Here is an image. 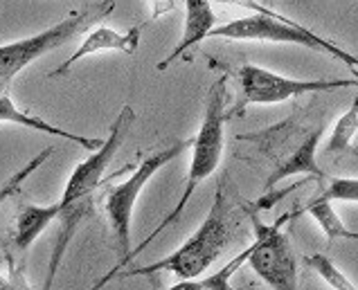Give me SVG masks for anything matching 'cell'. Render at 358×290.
<instances>
[{
	"label": "cell",
	"mask_w": 358,
	"mask_h": 290,
	"mask_svg": "<svg viewBox=\"0 0 358 290\" xmlns=\"http://www.w3.org/2000/svg\"><path fill=\"white\" fill-rule=\"evenodd\" d=\"M113 9H115L113 0H101V3L84 9V12H73L64 20H59L52 27H48L34 36L0 45V84H9L20 70H25L29 64H34L36 59L48 55V52L66 45L75 36L84 34L90 25L106 18Z\"/></svg>",
	"instance_id": "cell-4"
},
{
	"label": "cell",
	"mask_w": 358,
	"mask_h": 290,
	"mask_svg": "<svg viewBox=\"0 0 358 290\" xmlns=\"http://www.w3.org/2000/svg\"><path fill=\"white\" fill-rule=\"evenodd\" d=\"M214 12H212V0H185V27H182V36L178 45L173 48L169 55L156 66L158 70H167L173 61H178L182 55H187L192 48H196L201 41L210 38V32L214 25Z\"/></svg>",
	"instance_id": "cell-10"
},
{
	"label": "cell",
	"mask_w": 358,
	"mask_h": 290,
	"mask_svg": "<svg viewBox=\"0 0 358 290\" xmlns=\"http://www.w3.org/2000/svg\"><path fill=\"white\" fill-rule=\"evenodd\" d=\"M136 122V110H133L129 103L117 113V117L110 124L108 138L104 144L88 155L84 162H79L75 171L70 173V178L66 182L64 196H61V205H70L77 201H86V198H95V191L99 189L101 180H104V173L108 169V164L113 162L115 153L120 147L124 144L129 131Z\"/></svg>",
	"instance_id": "cell-7"
},
{
	"label": "cell",
	"mask_w": 358,
	"mask_h": 290,
	"mask_svg": "<svg viewBox=\"0 0 358 290\" xmlns=\"http://www.w3.org/2000/svg\"><path fill=\"white\" fill-rule=\"evenodd\" d=\"M248 256H250V245L245 247L239 256H234L232 261H228L221 270L212 273L208 277H199V279H182V282H178L176 286H171L167 290H234L230 279L243 263H248Z\"/></svg>",
	"instance_id": "cell-15"
},
{
	"label": "cell",
	"mask_w": 358,
	"mask_h": 290,
	"mask_svg": "<svg viewBox=\"0 0 358 290\" xmlns=\"http://www.w3.org/2000/svg\"><path fill=\"white\" fill-rule=\"evenodd\" d=\"M302 212L309 214L311 219L322 227V232H324V236L329 241H334V239H352V241H358V232L350 230V227H347L338 219V214H336L331 201H324V198H320V196H318V198H313L298 214H302Z\"/></svg>",
	"instance_id": "cell-14"
},
{
	"label": "cell",
	"mask_w": 358,
	"mask_h": 290,
	"mask_svg": "<svg viewBox=\"0 0 358 290\" xmlns=\"http://www.w3.org/2000/svg\"><path fill=\"white\" fill-rule=\"evenodd\" d=\"M226 84H228V77H219L208 90V99H206V115H203L201 122V129L196 136L192 138V162H189V169H187V178H185V187H182V194L176 203V207L160 221V225L153 230L145 241L140 245L133 247V252L129 256V263L136 259L145 247L158 239L160 232H165L169 225H173L180 214L185 212L187 203L192 201V196L196 194V189L201 187L203 180H208L210 175L217 171L219 162H221V155H223V142H226Z\"/></svg>",
	"instance_id": "cell-2"
},
{
	"label": "cell",
	"mask_w": 358,
	"mask_h": 290,
	"mask_svg": "<svg viewBox=\"0 0 358 290\" xmlns=\"http://www.w3.org/2000/svg\"><path fill=\"white\" fill-rule=\"evenodd\" d=\"M322 136H324L322 126L313 129L309 136L298 144V147L286 155L284 160H280L278 164H275L273 173L268 175V180H266V191H271L273 187H278L280 182L291 178V175H298V173H306V175L318 178V180H324V171L318 167V162H315V153H318Z\"/></svg>",
	"instance_id": "cell-9"
},
{
	"label": "cell",
	"mask_w": 358,
	"mask_h": 290,
	"mask_svg": "<svg viewBox=\"0 0 358 290\" xmlns=\"http://www.w3.org/2000/svg\"><path fill=\"white\" fill-rule=\"evenodd\" d=\"M304 263L311 268V270L318 275L322 282L334 288V290H358L350 279L345 277V273L338 270V266L327 254H306L304 256Z\"/></svg>",
	"instance_id": "cell-16"
},
{
	"label": "cell",
	"mask_w": 358,
	"mask_h": 290,
	"mask_svg": "<svg viewBox=\"0 0 358 290\" xmlns=\"http://www.w3.org/2000/svg\"><path fill=\"white\" fill-rule=\"evenodd\" d=\"M187 147H192V140H180V142H173L169 147L160 149L156 153L147 155L142 160L136 171H133L124 182L115 184L110 187L104 196V214L108 219L110 225V232H113V239H115V250H117V263L110 268V270L95 282L93 290H101L106 284L115 282V277L122 273V268L129 263V256L133 252V245H131V225H133V210H136V203L140 198L142 189L147 187V182L156 175L162 167L178 158V155L185 151Z\"/></svg>",
	"instance_id": "cell-3"
},
{
	"label": "cell",
	"mask_w": 358,
	"mask_h": 290,
	"mask_svg": "<svg viewBox=\"0 0 358 290\" xmlns=\"http://www.w3.org/2000/svg\"><path fill=\"white\" fill-rule=\"evenodd\" d=\"M61 205H32L23 203L16 210V221H14V232H12V243L18 252H27L34 245V241L43 234L50 223L59 221Z\"/></svg>",
	"instance_id": "cell-11"
},
{
	"label": "cell",
	"mask_w": 358,
	"mask_h": 290,
	"mask_svg": "<svg viewBox=\"0 0 358 290\" xmlns=\"http://www.w3.org/2000/svg\"><path fill=\"white\" fill-rule=\"evenodd\" d=\"M289 216L291 214H284L273 225H266L257 214L250 212L255 241L250 243L248 266L264 284L271 286V290H300L298 259L291 247L289 234L282 230Z\"/></svg>",
	"instance_id": "cell-5"
},
{
	"label": "cell",
	"mask_w": 358,
	"mask_h": 290,
	"mask_svg": "<svg viewBox=\"0 0 358 290\" xmlns=\"http://www.w3.org/2000/svg\"><path fill=\"white\" fill-rule=\"evenodd\" d=\"M0 122H7V124H18V126H25V129H32L36 133H45V136H52V138H61V140H68V142H75L79 147H84L88 151H97L104 140H97V138H86V136H77V133H70L66 129H59L48 124L45 119H41L38 115H32L27 110H20L14 99L7 95V92H0Z\"/></svg>",
	"instance_id": "cell-12"
},
{
	"label": "cell",
	"mask_w": 358,
	"mask_h": 290,
	"mask_svg": "<svg viewBox=\"0 0 358 290\" xmlns=\"http://www.w3.org/2000/svg\"><path fill=\"white\" fill-rule=\"evenodd\" d=\"M0 290H32L23 275V268H16L12 259H9V275L0 273Z\"/></svg>",
	"instance_id": "cell-19"
},
{
	"label": "cell",
	"mask_w": 358,
	"mask_h": 290,
	"mask_svg": "<svg viewBox=\"0 0 358 290\" xmlns=\"http://www.w3.org/2000/svg\"><path fill=\"white\" fill-rule=\"evenodd\" d=\"M52 153H55V147L43 149L41 153H36L34 158L25 164V167H20L16 173L9 175V178H7L3 184H0V205H3L5 201H9V198H14V196L20 191V187H23V182H27L29 175H32L34 171H38V169H41V164H45L48 158H50Z\"/></svg>",
	"instance_id": "cell-17"
},
{
	"label": "cell",
	"mask_w": 358,
	"mask_h": 290,
	"mask_svg": "<svg viewBox=\"0 0 358 290\" xmlns=\"http://www.w3.org/2000/svg\"><path fill=\"white\" fill-rule=\"evenodd\" d=\"M350 72L354 75V79H356V84H358V68H350Z\"/></svg>",
	"instance_id": "cell-22"
},
{
	"label": "cell",
	"mask_w": 358,
	"mask_h": 290,
	"mask_svg": "<svg viewBox=\"0 0 358 290\" xmlns=\"http://www.w3.org/2000/svg\"><path fill=\"white\" fill-rule=\"evenodd\" d=\"M142 27L145 25H136V27H131L129 32H115V29H110V27H95L93 32H88L84 36V41L79 43L73 57H68L59 68L50 72V79L68 75V70L73 68L77 61L95 55V52L117 50V52H124V55H136L140 38H142Z\"/></svg>",
	"instance_id": "cell-8"
},
{
	"label": "cell",
	"mask_w": 358,
	"mask_h": 290,
	"mask_svg": "<svg viewBox=\"0 0 358 290\" xmlns=\"http://www.w3.org/2000/svg\"><path fill=\"white\" fill-rule=\"evenodd\" d=\"M151 3V20H158L169 12H176V0H149Z\"/></svg>",
	"instance_id": "cell-21"
},
{
	"label": "cell",
	"mask_w": 358,
	"mask_h": 290,
	"mask_svg": "<svg viewBox=\"0 0 358 290\" xmlns=\"http://www.w3.org/2000/svg\"><path fill=\"white\" fill-rule=\"evenodd\" d=\"M234 236V216L232 205L226 196L223 184L217 187L214 201L208 216L196 227L189 239L182 243L178 250L171 254L158 259L149 266L131 268L127 273H120L115 279H129V277H153L158 273L176 275L180 282L182 279H199L208 273V268L223 254V250L230 245Z\"/></svg>",
	"instance_id": "cell-1"
},
{
	"label": "cell",
	"mask_w": 358,
	"mask_h": 290,
	"mask_svg": "<svg viewBox=\"0 0 358 290\" xmlns=\"http://www.w3.org/2000/svg\"><path fill=\"white\" fill-rule=\"evenodd\" d=\"M320 198L358 203V178H329V184L320 194Z\"/></svg>",
	"instance_id": "cell-18"
},
{
	"label": "cell",
	"mask_w": 358,
	"mask_h": 290,
	"mask_svg": "<svg viewBox=\"0 0 358 290\" xmlns=\"http://www.w3.org/2000/svg\"><path fill=\"white\" fill-rule=\"evenodd\" d=\"M239 79V101L234 113H241L245 106H268L282 103L311 92H331L343 88H358L356 79H289L278 72H271L259 66H241L237 70Z\"/></svg>",
	"instance_id": "cell-6"
},
{
	"label": "cell",
	"mask_w": 358,
	"mask_h": 290,
	"mask_svg": "<svg viewBox=\"0 0 358 290\" xmlns=\"http://www.w3.org/2000/svg\"><path fill=\"white\" fill-rule=\"evenodd\" d=\"M358 133V97H354L352 106L347 108L338 122L334 124V131L324 144V155H343V153H358L354 149V138Z\"/></svg>",
	"instance_id": "cell-13"
},
{
	"label": "cell",
	"mask_w": 358,
	"mask_h": 290,
	"mask_svg": "<svg viewBox=\"0 0 358 290\" xmlns=\"http://www.w3.org/2000/svg\"><path fill=\"white\" fill-rule=\"evenodd\" d=\"M212 3H223V5H237V7H243V9H250L252 14H280L275 12V9L266 7L257 0H212Z\"/></svg>",
	"instance_id": "cell-20"
}]
</instances>
